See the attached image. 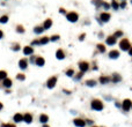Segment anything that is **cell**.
Listing matches in <instances>:
<instances>
[{"mask_svg": "<svg viewBox=\"0 0 132 127\" xmlns=\"http://www.w3.org/2000/svg\"><path fill=\"white\" fill-rule=\"evenodd\" d=\"M104 98H106L107 101H111V99H112V98H111V97H110V96H106V97H104Z\"/></svg>", "mask_w": 132, "mask_h": 127, "instance_id": "obj_53", "label": "cell"}, {"mask_svg": "<svg viewBox=\"0 0 132 127\" xmlns=\"http://www.w3.org/2000/svg\"><path fill=\"white\" fill-rule=\"evenodd\" d=\"M31 46H41V44H40V38H35V39H33L31 40V43H30Z\"/></svg>", "mask_w": 132, "mask_h": 127, "instance_id": "obj_38", "label": "cell"}, {"mask_svg": "<svg viewBox=\"0 0 132 127\" xmlns=\"http://www.w3.org/2000/svg\"><path fill=\"white\" fill-rule=\"evenodd\" d=\"M33 120H34V117H33V114L30 112H27V113L23 114V121L26 124H31Z\"/></svg>", "mask_w": 132, "mask_h": 127, "instance_id": "obj_20", "label": "cell"}, {"mask_svg": "<svg viewBox=\"0 0 132 127\" xmlns=\"http://www.w3.org/2000/svg\"><path fill=\"white\" fill-rule=\"evenodd\" d=\"M132 109V101L130 99V98H125V99H123L122 101V109L124 112H129L130 110Z\"/></svg>", "mask_w": 132, "mask_h": 127, "instance_id": "obj_7", "label": "cell"}, {"mask_svg": "<svg viewBox=\"0 0 132 127\" xmlns=\"http://www.w3.org/2000/svg\"><path fill=\"white\" fill-rule=\"evenodd\" d=\"M13 121H14L15 124L22 123V121H23V114L20 113V112L15 113V114H14V117H13Z\"/></svg>", "mask_w": 132, "mask_h": 127, "instance_id": "obj_22", "label": "cell"}, {"mask_svg": "<svg viewBox=\"0 0 132 127\" xmlns=\"http://www.w3.org/2000/svg\"><path fill=\"white\" fill-rule=\"evenodd\" d=\"M1 86L5 88V89H11L12 86H13V80L11 78H6V79L1 82Z\"/></svg>", "mask_w": 132, "mask_h": 127, "instance_id": "obj_15", "label": "cell"}, {"mask_svg": "<svg viewBox=\"0 0 132 127\" xmlns=\"http://www.w3.org/2000/svg\"><path fill=\"white\" fill-rule=\"evenodd\" d=\"M130 4H131V5H132V0H130Z\"/></svg>", "mask_w": 132, "mask_h": 127, "instance_id": "obj_55", "label": "cell"}, {"mask_svg": "<svg viewBox=\"0 0 132 127\" xmlns=\"http://www.w3.org/2000/svg\"><path fill=\"white\" fill-rule=\"evenodd\" d=\"M55 56H56V59H57V60H64L66 58V53H65V51H64V49L59 48V49H57Z\"/></svg>", "mask_w": 132, "mask_h": 127, "instance_id": "obj_14", "label": "cell"}, {"mask_svg": "<svg viewBox=\"0 0 132 127\" xmlns=\"http://www.w3.org/2000/svg\"><path fill=\"white\" fill-rule=\"evenodd\" d=\"M118 46H119V50H122L123 52H128L129 49L131 48L132 45L130 43L129 38H121L118 42Z\"/></svg>", "mask_w": 132, "mask_h": 127, "instance_id": "obj_2", "label": "cell"}, {"mask_svg": "<svg viewBox=\"0 0 132 127\" xmlns=\"http://www.w3.org/2000/svg\"><path fill=\"white\" fill-rule=\"evenodd\" d=\"M50 43V37L49 36H42L40 38V44L41 46H44V45H48Z\"/></svg>", "mask_w": 132, "mask_h": 127, "instance_id": "obj_25", "label": "cell"}, {"mask_svg": "<svg viewBox=\"0 0 132 127\" xmlns=\"http://www.w3.org/2000/svg\"><path fill=\"white\" fill-rule=\"evenodd\" d=\"M62 91L64 92L65 95H71V94H72V91H71V90H68V89H65V88H63Z\"/></svg>", "mask_w": 132, "mask_h": 127, "instance_id": "obj_46", "label": "cell"}, {"mask_svg": "<svg viewBox=\"0 0 132 127\" xmlns=\"http://www.w3.org/2000/svg\"><path fill=\"white\" fill-rule=\"evenodd\" d=\"M5 92H6V94H11L12 90H11V89H5Z\"/></svg>", "mask_w": 132, "mask_h": 127, "instance_id": "obj_51", "label": "cell"}, {"mask_svg": "<svg viewBox=\"0 0 132 127\" xmlns=\"http://www.w3.org/2000/svg\"><path fill=\"white\" fill-rule=\"evenodd\" d=\"M6 78H8V73L5 69H0V83H1Z\"/></svg>", "mask_w": 132, "mask_h": 127, "instance_id": "obj_31", "label": "cell"}, {"mask_svg": "<svg viewBox=\"0 0 132 127\" xmlns=\"http://www.w3.org/2000/svg\"><path fill=\"white\" fill-rule=\"evenodd\" d=\"M110 79H111V83L117 84L119 82H122L123 78H122V75L119 74V73H112V74L110 75Z\"/></svg>", "mask_w": 132, "mask_h": 127, "instance_id": "obj_12", "label": "cell"}, {"mask_svg": "<svg viewBox=\"0 0 132 127\" xmlns=\"http://www.w3.org/2000/svg\"><path fill=\"white\" fill-rule=\"evenodd\" d=\"M119 1H126V0H119Z\"/></svg>", "mask_w": 132, "mask_h": 127, "instance_id": "obj_56", "label": "cell"}, {"mask_svg": "<svg viewBox=\"0 0 132 127\" xmlns=\"http://www.w3.org/2000/svg\"><path fill=\"white\" fill-rule=\"evenodd\" d=\"M85 76V73L84 72H78V73H75L74 74V76H73V80H74L75 82H79L80 80H82V78Z\"/></svg>", "mask_w": 132, "mask_h": 127, "instance_id": "obj_27", "label": "cell"}, {"mask_svg": "<svg viewBox=\"0 0 132 127\" xmlns=\"http://www.w3.org/2000/svg\"><path fill=\"white\" fill-rule=\"evenodd\" d=\"M90 2H92V5L95 6V8H96L97 10H100V9L102 8V2H103V0H92Z\"/></svg>", "mask_w": 132, "mask_h": 127, "instance_id": "obj_29", "label": "cell"}, {"mask_svg": "<svg viewBox=\"0 0 132 127\" xmlns=\"http://www.w3.org/2000/svg\"><path fill=\"white\" fill-rule=\"evenodd\" d=\"M75 74V70L74 68H68V69L65 70V75L67 76V78H73Z\"/></svg>", "mask_w": 132, "mask_h": 127, "instance_id": "obj_32", "label": "cell"}, {"mask_svg": "<svg viewBox=\"0 0 132 127\" xmlns=\"http://www.w3.org/2000/svg\"><path fill=\"white\" fill-rule=\"evenodd\" d=\"M4 1H7V0H4Z\"/></svg>", "mask_w": 132, "mask_h": 127, "instance_id": "obj_57", "label": "cell"}, {"mask_svg": "<svg viewBox=\"0 0 132 127\" xmlns=\"http://www.w3.org/2000/svg\"><path fill=\"white\" fill-rule=\"evenodd\" d=\"M34 52H35V49H34V46H31V45H26V46L22 48V53L26 57H30L31 54H34Z\"/></svg>", "mask_w": 132, "mask_h": 127, "instance_id": "obj_10", "label": "cell"}, {"mask_svg": "<svg viewBox=\"0 0 132 127\" xmlns=\"http://www.w3.org/2000/svg\"><path fill=\"white\" fill-rule=\"evenodd\" d=\"M57 82H58V75H52V76H50L48 80H46V88L48 89H53V88L57 86Z\"/></svg>", "mask_w": 132, "mask_h": 127, "instance_id": "obj_4", "label": "cell"}, {"mask_svg": "<svg viewBox=\"0 0 132 127\" xmlns=\"http://www.w3.org/2000/svg\"><path fill=\"white\" fill-rule=\"evenodd\" d=\"M107 45L103 43H97L96 44V51L97 53H101V54H103V53L107 52Z\"/></svg>", "mask_w": 132, "mask_h": 127, "instance_id": "obj_19", "label": "cell"}, {"mask_svg": "<svg viewBox=\"0 0 132 127\" xmlns=\"http://www.w3.org/2000/svg\"><path fill=\"white\" fill-rule=\"evenodd\" d=\"M42 26H43V28L45 29V30H49V29H51V27L53 26V21H52V19H50V18L45 19Z\"/></svg>", "mask_w": 132, "mask_h": 127, "instance_id": "obj_18", "label": "cell"}, {"mask_svg": "<svg viewBox=\"0 0 132 127\" xmlns=\"http://www.w3.org/2000/svg\"><path fill=\"white\" fill-rule=\"evenodd\" d=\"M5 37V32L2 31V29H0V39H2Z\"/></svg>", "mask_w": 132, "mask_h": 127, "instance_id": "obj_49", "label": "cell"}, {"mask_svg": "<svg viewBox=\"0 0 132 127\" xmlns=\"http://www.w3.org/2000/svg\"><path fill=\"white\" fill-rule=\"evenodd\" d=\"M110 6H111V8L114 9V10H119V1L118 0H111V2H110Z\"/></svg>", "mask_w": 132, "mask_h": 127, "instance_id": "obj_28", "label": "cell"}, {"mask_svg": "<svg viewBox=\"0 0 132 127\" xmlns=\"http://www.w3.org/2000/svg\"><path fill=\"white\" fill-rule=\"evenodd\" d=\"M2 109H4V104L0 102V112H1V110H2Z\"/></svg>", "mask_w": 132, "mask_h": 127, "instance_id": "obj_52", "label": "cell"}, {"mask_svg": "<svg viewBox=\"0 0 132 127\" xmlns=\"http://www.w3.org/2000/svg\"><path fill=\"white\" fill-rule=\"evenodd\" d=\"M117 44V38L114 35H109L106 37V45L108 46H114Z\"/></svg>", "mask_w": 132, "mask_h": 127, "instance_id": "obj_13", "label": "cell"}, {"mask_svg": "<svg viewBox=\"0 0 132 127\" xmlns=\"http://www.w3.org/2000/svg\"><path fill=\"white\" fill-rule=\"evenodd\" d=\"M92 69L94 70V72H97V70H99V66H97V64H96V62H93Z\"/></svg>", "mask_w": 132, "mask_h": 127, "instance_id": "obj_45", "label": "cell"}, {"mask_svg": "<svg viewBox=\"0 0 132 127\" xmlns=\"http://www.w3.org/2000/svg\"><path fill=\"white\" fill-rule=\"evenodd\" d=\"M36 58H37V56H35V54H31L30 57H29V64H31V65H35V61H36Z\"/></svg>", "mask_w": 132, "mask_h": 127, "instance_id": "obj_39", "label": "cell"}, {"mask_svg": "<svg viewBox=\"0 0 132 127\" xmlns=\"http://www.w3.org/2000/svg\"><path fill=\"white\" fill-rule=\"evenodd\" d=\"M1 127H16V125L14 123H7V124H2Z\"/></svg>", "mask_w": 132, "mask_h": 127, "instance_id": "obj_42", "label": "cell"}, {"mask_svg": "<svg viewBox=\"0 0 132 127\" xmlns=\"http://www.w3.org/2000/svg\"><path fill=\"white\" fill-rule=\"evenodd\" d=\"M38 120H40L41 124H48L49 121V116L45 113H41L40 117H38Z\"/></svg>", "mask_w": 132, "mask_h": 127, "instance_id": "obj_26", "label": "cell"}, {"mask_svg": "<svg viewBox=\"0 0 132 127\" xmlns=\"http://www.w3.org/2000/svg\"><path fill=\"white\" fill-rule=\"evenodd\" d=\"M73 124H74L75 127H86V120L82 118L73 119Z\"/></svg>", "mask_w": 132, "mask_h": 127, "instance_id": "obj_16", "label": "cell"}, {"mask_svg": "<svg viewBox=\"0 0 132 127\" xmlns=\"http://www.w3.org/2000/svg\"><path fill=\"white\" fill-rule=\"evenodd\" d=\"M43 127H50V126H49L48 124H43Z\"/></svg>", "mask_w": 132, "mask_h": 127, "instance_id": "obj_54", "label": "cell"}, {"mask_svg": "<svg viewBox=\"0 0 132 127\" xmlns=\"http://www.w3.org/2000/svg\"><path fill=\"white\" fill-rule=\"evenodd\" d=\"M8 21H9V16L7 15V14H5V15H1V16H0V23H1V24H6Z\"/></svg>", "mask_w": 132, "mask_h": 127, "instance_id": "obj_33", "label": "cell"}, {"mask_svg": "<svg viewBox=\"0 0 132 127\" xmlns=\"http://www.w3.org/2000/svg\"><path fill=\"white\" fill-rule=\"evenodd\" d=\"M119 56H121V52H119V50H116V49H111L109 52H108V58L109 59H112V60L118 59Z\"/></svg>", "mask_w": 132, "mask_h": 127, "instance_id": "obj_11", "label": "cell"}, {"mask_svg": "<svg viewBox=\"0 0 132 127\" xmlns=\"http://www.w3.org/2000/svg\"><path fill=\"white\" fill-rule=\"evenodd\" d=\"M102 8H103V10H109V9L111 8V6H110L109 2H107V1L103 0V2H102Z\"/></svg>", "mask_w": 132, "mask_h": 127, "instance_id": "obj_37", "label": "cell"}, {"mask_svg": "<svg viewBox=\"0 0 132 127\" xmlns=\"http://www.w3.org/2000/svg\"><path fill=\"white\" fill-rule=\"evenodd\" d=\"M85 86L88 88H94V87H96L97 86V80L95 79H87V80H85Z\"/></svg>", "mask_w": 132, "mask_h": 127, "instance_id": "obj_17", "label": "cell"}, {"mask_svg": "<svg viewBox=\"0 0 132 127\" xmlns=\"http://www.w3.org/2000/svg\"><path fill=\"white\" fill-rule=\"evenodd\" d=\"M15 31H16L18 34H20V35H23V34L26 32V29H24V27L22 26V24H16V27H15Z\"/></svg>", "mask_w": 132, "mask_h": 127, "instance_id": "obj_30", "label": "cell"}, {"mask_svg": "<svg viewBox=\"0 0 132 127\" xmlns=\"http://www.w3.org/2000/svg\"><path fill=\"white\" fill-rule=\"evenodd\" d=\"M33 31H34V34H35V35H42L44 31H45V29L43 28V26H35Z\"/></svg>", "mask_w": 132, "mask_h": 127, "instance_id": "obj_23", "label": "cell"}, {"mask_svg": "<svg viewBox=\"0 0 132 127\" xmlns=\"http://www.w3.org/2000/svg\"><path fill=\"white\" fill-rule=\"evenodd\" d=\"M85 120H86V125H89L90 127L94 125V120H92V119H85Z\"/></svg>", "mask_w": 132, "mask_h": 127, "instance_id": "obj_44", "label": "cell"}, {"mask_svg": "<svg viewBox=\"0 0 132 127\" xmlns=\"http://www.w3.org/2000/svg\"><path fill=\"white\" fill-rule=\"evenodd\" d=\"M112 35H114L115 37L118 39V38H122V37L124 36V32H123V30H116L114 34H112Z\"/></svg>", "mask_w": 132, "mask_h": 127, "instance_id": "obj_35", "label": "cell"}, {"mask_svg": "<svg viewBox=\"0 0 132 127\" xmlns=\"http://www.w3.org/2000/svg\"><path fill=\"white\" fill-rule=\"evenodd\" d=\"M15 78H16V80H18V81H21V82L26 81V74H24V73H18Z\"/></svg>", "mask_w": 132, "mask_h": 127, "instance_id": "obj_34", "label": "cell"}, {"mask_svg": "<svg viewBox=\"0 0 132 127\" xmlns=\"http://www.w3.org/2000/svg\"><path fill=\"white\" fill-rule=\"evenodd\" d=\"M11 50L13 51V52H19L20 50H21V45L19 42H14V43L11 44Z\"/></svg>", "mask_w": 132, "mask_h": 127, "instance_id": "obj_24", "label": "cell"}, {"mask_svg": "<svg viewBox=\"0 0 132 127\" xmlns=\"http://www.w3.org/2000/svg\"><path fill=\"white\" fill-rule=\"evenodd\" d=\"M97 18L100 19L101 22L104 24V23H108V22L110 21V19H111V14H110L109 12H107V10H103V12H101V13L99 14Z\"/></svg>", "mask_w": 132, "mask_h": 127, "instance_id": "obj_6", "label": "cell"}, {"mask_svg": "<svg viewBox=\"0 0 132 127\" xmlns=\"http://www.w3.org/2000/svg\"><path fill=\"white\" fill-rule=\"evenodd\" d=\"M97 82L102 86H106V84L111 83V79H110V75H106V74H102L100 75V78L97 80Z\"/></svg>", "mask_w": 132, "mask_h": 127, "instance_id": "obj_8", "label": "cell"}, {"mask_svg": "<svg viewBox=\"0 0 132 127\" xmlns=\"http://www.w3.org/2000/svg\"><path fill=\"white\" fill-rule=\"evenodd\" d=\"M128 7V1H119V8L125 9Z\"/></svg>", "mask_w": 132, "mask_h": 127, "instance_id": "obj_40", "label": "cell"}, {"mask_svg": "<svg viewBox=\"0 0 132 127\" xmlns=\"http://www.w3.org/2000/svg\"><path fill=\"white\" fill-rule=\"evenodd\" d=\"M78 68H79L80 72H84V73H87L88 70L90 69V64L86 60H80L78 62Z\"/></svg>", "mask_w": 132, "mask_h": 127, "instance_id": "obj_5", "label": "cell"}, {"mask_svg": "<svg viewBox=\"0 0 132 127\" xmlns=\"http://www.w3.org/2000/svg\"><path fill=\"white\" fill-rule=\"evenodd\" d=\"M128 53H129V56H130V57H132V46H131V48H130V49H129Z\"/></svg>", "mask_w": 132, "mask_h": 127, "instance_id": "obj_50", "label": "cell"}, {"mask_svg": "<svg viewBox=\"0 0 132 127\" xmlns=\"http://www.w3.org/2000/svg\"><path fill=\"white\" fill-rule=\"evenodd\" d=\"M19 65V68L21 70H26L28 68V66H29V60H28V58L24 57V58H21L18 62Z\"/></svg>", "mask_w": 132, "mask_h": 127, "instance_id": "obj_9", "label": "cell"}, {"mask_svg": "<svg viewBox=\"0 0 132 127\" xmlns=\"http://www.w3.org/2000/svg\"><path fill=\"white\" fill-rule=\"evenodd\" d=\"M60 39V35H58V34H55V35L50 36V42H58V40Z\"/></svg>", "mask_w": 132, "mask_h": 127, "instance_id": "obj_36", "label": "cell"}, {"mask_svg": "<svg viewBox=\"0 0 132 127\" xmlns=\"http://www.w3.org/2000/svg\"><path fill=\"white\" fill-rule=\"evenodd\" d=\"M86 37H87V34H86V32H82V34H80L79 35L78 39H79V42H84V40L86 39Z\"/></svg>", "mask_w": 132, "mask_h": 127, "instance_id": "obj_41", "label": "cell"}, {"mask_svg": "<svg viewBox=\"0 0 132 127\" xmlns=\"http://www.w3.org/2000/svg\"><path fill=\"white\" fill-rule=\"evenodd\" d=\"M97 36H99V38H100V39H102V38H103V37H104V32H103V31H100V32H99V35H97Z\"/></svg>", "mask_w": 132, "mask_h": 127, "instance_id": "obj_48", "label": "cell"}, {"mask_svg": "<svg viewBox=\"0 0 132 127\" xmlns=\"http://www.w3.org/2000/svg\"><path fill=\"white\" fill-rule=\"evenodd\" d=\"M115 106H116V107H118V109H122V102L115 101Z\"/></svg>", "mask_w": 132, "mask_h": 127, "instance_id": "obj_47", "label": "cell"}, {"mask_svg": "<svg viewBox=\"0 0 132 127\" xmlns=\"http://www.w3.org/2000/svg\"><path fill=\"white\" fill-rule=\"evenodd\" d=\"M66 20L71 23H77V22L79 21V14L77 13L75 10H70V12H67V14L65 15Z\"/></svg>", "mask_w": 132, "mask_h": 127, "instance_id": "obj_3", "label": "cell"}, {"mask_svg": "<svg viewBox=\"0 0 132 127\" xmlns=\"http://www.w3.org/2000/svg\"><path fill=\"white\" fill-rule=\"evenodd\" d=\"M90 109L100 112V111H102V110L104 109V103L100 98H93L92 101H90Z\"/></svg>", "mask_w": 132, "mask_h": 127, "instance_id": "obj_1", "label": "cell"}, {"mask_svg": "<svg viewBox=\"0 0 132 127\" xmlns=\"http://www.w3.org/2000/svg\"><path fill=\"white\" fill-rule=\"evenodd\" d=\"M58 12L60 14H63V15H66V14H67V10H66L64 7H59V10H58Z\"/></svg>", "mask_w": 132, "mask_h": 127, "instance_id": "obj_43", "label": "cell"}, {"mask_svg": "<svg viewBox=\"0 0 132 127\" xmlns=\"http://www.w3.org/2000/svg\"><path fill=\"white\" fill-rule=\"evenodd\" d=\"M44 65H45V59L42 56H37L36 61H35V66H37V67H43Z\"/></svg>", "mask_w": 132, "mask_h": 127, "instance_id": "obj_21", "label": "cell"}]
</instances>
